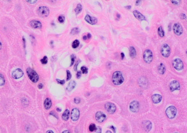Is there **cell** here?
I'll use <instances>...</instances> for the list:
<instances>
[{
	"instance_id": "6da1fadb",
	"label": "cell",
	"mask_w": 187,
	"mask_h": 133,
	"mask_svg": "<svg viewBox=\"0 0 187 133\" xmlns=\"http://www.w3.org/2000/svg\"><path fill=\"white\" fill-rule=\"evenodd\" d=\"M124 80L121 72L116 71L114 72L112 76V82L115 85H118L121 84Z\"/></svg>"
},
{
	"instance_id": "7a4b0ae2",
	"label": "cell",
	"mask_w": 187,
	"mask_h": 133,
	"mask_svg": "<svg viewBox=\"0 0 187 133\" xmlns=\"http://www.w3.org/2000/svg\"><path fill=\"white\" fill-rule=\"evenodd\" d=\"M27 72L29 78L32 82L36 83L39 81V77L35 70L31 68H28L27 69Z\"/></svg>"
},
{
	"instance_id": "3957f363",
	"label": "cell",
	"mask_w": 187,
	"mask_h": 133,
	"mask_svg": "<svg viewBox=\"0 0 187 133\" xmlns=\"http://www.w3.org/2000/svg\"><path fill=\"white\" fill-rule=\"evenodd\" d=\"M165 114L168 119H173L176 116L177 109L174 106H170L166 109Z\"/></svg>"
},
{
	"instance_id": "277c9868",
	"label": "cell",
	"mask_w": 187,
	"mask_h": 133,
	"mask_svg": "<svg viewBox=\"0 0 187 133\" xmlns=\"http://www.w3.org/2000/svg\"><path fill=\"white\" fill-rule=\"evenodd\" d=\"M143 59L145 62L147 64H149L152 62L153 59V55L151 50L147 49L144 51Z\"/></svg>"
},
{
	"instance_id": "5b68a950",
	"label": "cell",
	"mask_w": 187,
	"mask_h": 133,
	"mask_svg": "<svg viewBox=\"0 0 187 133\" xmlns=\"http://www.w3.org/2000/svg\"><path fill=\"white\" fill-rule=\"evenodd\" d=\"M172 66L177 71H181L183 69L184 67L183 64L182 60L180 59H175L172 61Z\"/></svg>"
},
{
	"instance_id": "8992f818",
	"label": "cell",
	"mask_w": 187,
	"mask_h": 133,
	"mask_svg": "<svg viewBox=\"0 0 187 133\" xmlns=\"http://www.w3.org/2000/svg\"><path fill=\"white\" fill-rule=\"evenodd\" d=\"M39 15L42 18H46L49 15L50 11L49 8L46 6H41L38 9Z\"/></svg>"
},
{
	"instance_id": "52a82bcc",
	"label": "cell",
	"mask_w": 187,
	"mask_h": 133,
	"mask_svg": "<svg viewBox=\"0 0 187 133\" xmlns=\"http://www.w3.org/2000/svg\"><path fill=\"white\" fill-rule=\"evenodd\" d=\"M170 47L167 44H164L161 46L160 48V53L161 55L164 58H168L170 55Z\"/></svg>"
},
{
	"instance_id": "ba28073f",
	"label": "cell",
	"mask_w": 187,
	"mask_h": 133,
	"mask_svg": "<svg viewBox=\"0 0 187 133\" xmlns=\"http://www.w3.org/2000/svg\"><path fill=\"white\" fill-rule=\"evenodd\" d=\"M169 87L170 91L171 92L175 90H179L180 89V84L178 81L174 80L170 82Z\"/></svg>"
},
{
	"instance_id": "9c48e42d",
	"label": "cell",
	"mask_w": 187,
	"mask_h": 133,
	"mask_svg": "<svg viewBox=\"0 0 187 133\" xmlns=\"http://www.w3.org/2000/svg\"><path fill=\"white\" fill-rule=\"evenodd\" d=\"M173 30L175 34L176 35H180L183 33L182 27L179 23H177L174 24L173 25Z\"/></svg>"
},
{
	"instance_id": "30bf717a",
	"label": "cell",
	"mask_w": 187,
	"mask_h": 133,
	"mask_svg": "<svg viewBox=\"0 0 187 133\" xmlns=\"http://www.w3.org/2000/svg\"><path fill=\"white\" fill-rule=\"evenodd\" d=\"M106 110L109 114H114L116 110V107L115 104L111 103H107L105 104Z\"/></svg>"
},
{
	"instance_id": "8fae6325",
	"label": "cell",
	"mask_w": 187,
	"mask_h": 133,
	"mask_svg": "<svg viewBox=\"0 0 187 133\" xmlns=\"http://www.w3.org/2000/svg\"><path fill=\"white\" fill-rule=\"evenodd\" d=\"M129 108L130 110L133 112L136 113L138 112L140 108V104L139 103L135 100L131 102L130 104Z\"/></svg>"
},
{
	"instance_id": "7c38bea8",
	"label": "cell",
	"mask_w": 187,
	"mask_h": 133,
	"mask_svg": "<svg viewBox=\"0 0 187 133\" xmlns=\"http://www.w3.org/2000/svg\"><path fill=\"white\" fill-rule=\"evenodd\" d=\"M106 115L102 112H97L95 114V119L99 123H101L104 122L106 119Z\"/></svg>"
},
{
	"instance_id": "4fadbf2b",
	"label": "cell",
	"mask_w": 187,
	"mask_h": 133,
	"mask_svg": "<svg viewBox=\"0 0 187 133\" xmlns=\"http://www.w3.org/2000/svg\"><path fill=\"white\" fill-rule=\"evenodd\" d=\"M80 112L78 108H74L72 109L71 111V119L73 121H76L79 118Z\"/></svg>"
},
{
	"instance_id": "5bb4252c",
	"label": "cell",
	"mask_w": 187,
	"mask_h": 133,
	"mask_svg": "<svg viewBox=\"0 0 187 133\" xmlns=\"http://www.w3.org/2000/svg\"><path fill=\"white\" fill-rule=\"evenodd\" d=\"M23 71L21 69L18 68L13 71L12 73V76L14 79H17L22 77L24 75Z\"/></svg>"
},
{
	"instance_id": "9a60e30c",
	"label": "cell",
	"mask_w": 187,
	"mask_h": 133,
	"mask_svg": "<svg viewBox=\"0 0 187 133\" xmlns=\"http://www.w3.org/2000/svg\"><path fill=\"white\" fill-rule=\"evenodd\" d=\"M142 126L145 131L149 132L152 128V123L149 120H145L142 122Z\"/></svg>"
},
{
	"instance_id": "2e32d148",
	"label": "cell",
	"mask_w": 187,
	"mask_h": 133,
	"mask_svg": "<svg viewBox=\"0 0 187 133\" xmlns=\"http://www.w3.org/2000/svg\"><path fill=\"white\" fill-rule=\"evenodd\" d=\"M85 19L86 22L91 25H95L98 22V20L97 18L93 16H90L89 15H87L86 16Z\"/></svg>"
},
{
	"instance_id": "e0dca14e",
	"label": "cell",
	"mask_w": 187,
	"mask_h": 133,
	"mask_svg": "<svg viewBox=\"0 0 187 133\" xmlns=\"http://www.w3.org/2000/svg\"><path fill=\"white\" fill-rule=\"evenodd\" d=\"M30 24L31 26L35 29H40L42 27V24L40 21L38 20H32L30 23Z\"/></svg>"
},
{
	"instance_id": "ac0fdd59",
	"label": "cell",
	"mask_w": 187,
	"mask_h": 133,
	"mask_svg": "<svg viewBox=\"0 0 187 133\" xmlns=\"http://www.w3.org/2000/svg\"><path fill=\"white\" fill-rule=\"evenodd\" d=\"M162 96L158 94H155L152 96V101L154 103L157 104L161 102L162 100Z\"/></svg>"
},
{
	"instance_id": "d6986e66",
	"label": "cell",
	"mask_w": 187,
	"mask_h": 133,
	"mask_svg": "<svg viewBox=\"0 0 187 133\" xmlns=\"http://www.w3.org/2000/svg\"><path fill=\"white\" fill-rule=\"evenodd\" d=\"M133 14L135 18L140 21H143L146 19L145 16L137 10H134L133 12Z\"/></svg>"
},
{
	"instance_id": "ffe728a7",
	"label": "cell",
	"mask_w": 187,
	"mask_h": 133,
	"mask_svg": "<svg viewBox=\"0 0 187 133\" xmlns=\"http://www.w3.org/2000/svg\"><path fill=\"white\" fill-rule=\"evenodd\" d=\"M157 70H158V72L161 75L164 74L165 70H166L165 65L163 63H160L158 66Z\"/></svg>"
},
{
	"instance_id": "44dd1931",
	"label": "cell",
	"mask_w": 187,
	"mask_h": 133,
	"mask_svg": "<svg viewBox=\"0 0 187 133\" xmlns=\"http://www.w3.org/2000/svg\"><path fill=\"white\" fill-rule=\"evenodd\" d=\"M52 101L51 99L49 98H47L45 100L44 102V106L46 110H49L51 107Z\"/></svg>"
},
{
	"instance_id": "7402d4cb",
	"label": "cell",
	"mask_w": 187,
	"mask_h": 133,
	"mask_svg": "<svg viewBox=\"0 0 187 133\" xmlns=\"http://www.w3.org/2000/svg\"><path fill=\"white\" fill-rule=\"evenodd\" d=\"M138 83L142 87H145L147 85V80L144 77H141L138 79Z\"/></svg>"
},
{
	"instance_id": "603a6c76",
	"label": "cell",
	"mask_w": 187,
	"mask_h": 133,
	"mask_svg": "<svg viewBox=\"0 0 187 133\" xmlns=\"http://www.w3.org/2000/svg\"><path fill=\"white\" fill-rule=\"evenodd\" d=\"M76 85V83L74 80H72L69 83L68 86L67 87V90L68 91H71L74 89Z\"/></svg>"
},
{
	"instance_id": "cb8c5ba5",
	"label": "cell",
	"mask_w": 187,
	"mask_h": 133,
	"mask_svg": "<svg viewBox=\"0 0 187 133\" xmlns=\"http://www.w3.org/2000/svg\"><path fill=\"white\" fill-rule=\"evenodd\" d=\"M130 56V57L134 58L136 56V51L135 48L133 46H130L129 47Z\"/></svg>"
},
{
	"instance_id": "d4e9b609",
	"label": "cell",
	"mask_w": 187,
	"mask_h": 133,
	"mask_svg": "<svg viewBox=\"0 0 187 133\" xmlns=\"http://www.w3.org/2000/svg\"><path fill=\"white\" fill-rule=\"evenodd\" d=\"M70 111L69 110L67 109L65 110L63 114L62 118L64 120L67 121L69 119V116H70Z\"/></svg>"
},
{
	"instance_id": "484cf974",
	"label": "cell",
	"mask_w": 187,
	"mask_h": 133,
	"mask_svg": "<svg viewBox=\"0 0 187 133\" xmlns=\"http://www.w3.org/2000/svg\"><path fill=\"white\" fill-rule=\"evenodd\" d=\"M82 6L80 4H78L77 5L76 8L74 10L76 15H78L82 11Z\"/></svg>"
},
{
	"instance_id": "4316f807",
	"label": "cell",
	"mask_w": 187,
	"mask_h": 133,
	"mask_svg": "<svg viewBox=\"0 0 187 133\" xmlns=\"http://www.w3.org/2000/svg\"><path fill=\"white\" fill-rule=\"evenodd\" d=\"M80 30L78 27H75L71 30V34L72 35H75L78 34L80 32Z\"/></svg>"
},
{
	"instance_id": "83f0119b",
	"label": "cell",
	"mask_w": 187,
	"mask_h": 133,
	"mask_svg": "<svg viewBox=\"0 0 187 133\" xmlns=\"http://www.w3.org/2000/svg\"><path fill=\"white\" fill-rule=\"evenodd\" d=\"M158 33L159 36L161 38H163L164 36V31L163 30L162 27L160 26L158 28Z\"/></svg>"
},
{
	"instance_id": "f1b7e54d",
	"label": "cell",
	"mask_w": 187,
	"mask_h": 133,
	"mask_svg": "<svg viewBox=\"0 0 187 133\" xmlns=\"http://www.w3.org/2000/svg\"><path fill=\"white\" fill-rule=\"evenodd\" d=\"M80 42L78 40H75L73 42L72 44V47L73 49H76L79 46Z\"/></svg>"
},
{
	"instance_id": "f546056e",
	"label": "cell",
	"mask_w": 187,
	"mask_h": 133,
	"mask_svg": "<svg viewBox=\"0 0 187 133\" xmlns=\"http://www.w3.org/2000/svg\"><path fill=\"white\" fill-rule=\"evenodd\" d=\"M97 127L94 124H91L89 126V130L90 132H93L94 131L96 130Z\"/></svg>"
},
{
	"instance_id": "4dcf8cb0",
	"label": "cell",
	"mask_w": 187,
	"mask_h": 133,
	"mask_svg": "<svg viewBox=\"0 0 187 133\" xmlns=\"http://www.w3.org/2000/svg\"><path fill=\"white\" fill-rule=\"evenodd\" d=\"M5 83V80L4 76L2 74L0 75V85L3 86Z\"/></svg>"
},
{
	"instance_id": "1f68e13d",
	"label": "cell",
	"mask_w": 187,
	"mask_h": 133,
	"mask_svg": "<svg viewBox=\"0 0 187 133\" xmlns=\"http://www.w3.org/2000/svg\"><path fill=\"white\" fill-rule=\"evenodd\" d=\"M81 69L83 74H87L88 73V68L85 66H82L81 68Z\"/></svg>"
},
{
	"instance_id": "d6a6232c",
	"label": "cell",
	"mask_w": 187,
	"mask_h": 133,
	"mask_svg": "<svg viewBox=\"0 0 187 133\" xmlns=\"http://www.w3.org/2000/svg\"><path fill=\"white\" fill-rule=\"evenodd\" d=\"M41 63L44 65H45V64H47L48 63V58L47 56H45L43 58V59L41 60Z\"/></svg>"
},
{
	"instance_id": "836d02e7",
	"label": "cell",
	"mask_w": 187,
	"mask_h": 133,
	"mask_svg": "<svg viewBox=\"0 0 187 133\" xmlns=\"http://www.w3.org/2000/svg\"><path fill=\"white\" fill-rule=\"evenodd\" d=\"M76 58V56H75V54H72L71 55V64L70 65L71 66H72L73 65V64H74V62H75V59Z\"/></svg>"
},
{
	"instance_id": "e575fe53",
	"label": "cell",
	"mask_w": 187,
	"mask_h": 133,
	"mask_svg": "<svg viewBox=\"0 0 187 133\" xmlns=\"http://www.w3.org/2000/svg\"><path fill=\"white\" fill-rule=\"evenodd\" d=\"M67 81H69V80H70L71 79L72 75L71 73L69 71V70H67Z\"/></svg>"
},
{
	"instance_id": "d590c367",
	"label": "cell",
	"mask_w": 187,
	"mask_h": 133,
	"mask_svg": "<svg viewBox=\"0 0 187 133\" xmlns=\"http://www.w3.org/2000/svg\"><path fill=\"white\" fill-rule=\"evenodd\" d=\"M171 2H172L173 4L175 5H179L181 1L180 0H171Z\"/></svg>"
},
{
	"instance_id": "8d00e7d4",
	"label": "cell",
	"mask_w": 187,
	"mask_h": 133,
	"mask_svg": "<svg viewBox=\"0 0 187 133\" xmlns=\"http://www.w3.org/2000/svg\"><path fill=\"white\" fill-rule=\"evenodd\" d=\"M74 102L76 104H79L80 102V98H78V97H76V98H75L74 99Z\"/></svg>"
},
{
	"instance_id": "74e56055",
	"label": "cell",
	"mask_w": 187,
	"mask_h": 133,
	"mask_svg": "<svg viewBox=\"0 0 187 133\" xmlns=\"http://www.w3.org/2000/svg\"><path fill=\"white\" fill-rule=\"evenodd\" d=\"M58 20L60 23H63L64 21V18L63 16H59L58 18Z\"/></svg>"
},
{
	"instance_id": "f35d334b",
	"label": "cell",
	"mask_w": 187,
	"mask_h": 133,
	"mask_svg": "<svg viewBox=\"0 0 187 133\" xmlns=\"http://www.w3.org/2000/svg\"><path fill=\"white\" fill-rule=\"evenodd\" d=\"M95 131L97 133H102L101 128L99 126L98 127H97Z\"/></svg>"
},
{
	"instance_id": "ab89813d",
	"label": "cell",
	"mask_w": 187,
	"mask_h": 133,
	"mask_svg": "<svg viewBox=\"0 0 187 133\" xmlns=\"http://www.w3.org/2000/svg\"><path fill=\"white\" fill-rule=\"evenodd\" d=\"M56 80L57 81V82H58L60 84L63 85L65 83V80H60V79H56Z\"/></svg>"
},
{
	"instance_id": "60d3db41",
	"label": "cell",
	"mask_w": 187,
	"mask_h": 133,
	"mask_svg": "<svg viewBox=\"0 0 187 133\" xmlns=\"http://www.w3.org/2000/svg\"><path fill=\"white\" fill-rule=\"evenodd\" d=\"M81 76H82V72H81V71H78L77 72V74H76V77H77V79H80Z\"/></svg>"
},
{
	"instance_id": "b9f144b4",
	"label": "cell",
	"mask_w": 187,
	"mask_h": 133,
	"mask_svg": "<svg viewBox=\"0 0 187 133\" xmlns=\"http://www.w3.org/2000/svg\"><path fill=\"white\" fill-rule=\"evenodd\" d=\"M80 62V61H78L76 63L75 65L74 66V69L75 71H77V67H78V65L79 63Z\"/></svg>"
},
{
	"instance_id": "7bdbcfd3",
	"label": "cell",
	"mask_w": 187,
	"mask_h": 133,
	"mask_svg": "<svg viewBox=\"0 0 187 133\" xmlns=\"http://www.w3.org/2000/svg\"><path fill=\"white\" fill-rule=\"evenodd\" d=\"M180 18L182 19H185L186 18V16L184 13H182L180 14Z\"/></svg>"
},
{
	"instance_id": "ee69618b",
	"label": "cell",
	"mask_w": 187,
	"mask_h": 133,
	"mask_svg": "<svg viewBox=\"0 0 187 133\" xmlns=\"http://www.w3.org/2000/svg\"><path fill=\"white\" fill-rule=\"evenodd\" d=\"M26 1H27V2H28V3H29L31 4H34L36 2H37V0H26Z\"/></svg>"
},
{
	"instance_id": "f6af8a7d",
	"label": "cell",
	"mask_w": 187,
	"mask_h": 133,
	"mask_svg": "<svg viewBox=\"0 0 187 133\" xmlns=\"http://www.w3.org/2000/svg\"><path fill=\"white\" fill-rule=\"evenodd\" d=\"M110 129H111V130H112V131H113V132H114V133H116V127H114V126H110Z\"/></svg>"
},
{
	"instance_id": "bcb514c9",
	"label": "cell",
	"mask_w": 187,
	"mask_h": 133,
	"mask_svg": "<svg viewBox=\"0 0 187 133\" xmlns=\"http://www.w3.org/2000/svg\"><path fill=\"white\" fill-rule=\"evenodd\" d=\"M50 114L51 115H53V116H54V117H55V118H57L58 119V116L56 114L55 112H54V111L51 112H50Z\"/></svg>"
},
{
	"instance_id": "7dc6e473",
	"label": "cell",
	"mask_w": 187,
	"mask_h": 133,
	"mask_svg": "<svg viewBox=\"0 0 187 133\" xmlns=\"http://www.w3.org/2000/svg\"><path fill=\"white\" fill-rule=\"evenodd\" d=\"M22 40H23V45H24V48H25V47H26V40H25V38L24 37L22 38Z\"/></svg>"
},
{
	"instance_id": "c3c4849f",
	"label": "cell",
	"mask_w": 187,
	"mask_h": 133,
	"mask_svg": "<svg viewBox=\"0 0 187 133\" xmlns=\"http://www.w3.org/2000/svg\"><path fill=\"white\" fill-rule=\"evenodd\" d=\"M38 87L39 89H42L43 88V84L40 83L39 84V85H38Z\"/></svg>"
},
{
	"instance_id": "681fc988",
	"label": "cell",
	"mask_w": 187,
	"mask_h": 133,
	"mask_svg": "<svg viewBox=\"0 0 187 133\" xmlns=\"http://www.w3.org/2000/svg\"><path fill=\"white\" fill-rule=\"evenodd\" d=\"M121 59H122V60H123V59H124V57H125L124 54V53H121Z\"/></svg>"
},
{
	"instance_id": "f907efd6",
	"label": "cell",
	"mask_w": 187,
	"mask_h": 133,
	"mask_svg": "<svg viewBox=\"0 0 187 133\" xmlns=\"http://www.w3.org/2000/svg\"><path fill=\"white\" fill-rule=\"evenodd\" d=\"M125 8H126V9H128V10H129V9H131V6L130 5H127V6H125Z\"/></svg>"
},
{
	"instance_id": "816d5d0a",
	"label": "cell",
	"mask_w": 187,
	"mask_h": 133,
	"mask_svg": "<svg viewBox=\"0 0 187 133\" xmlns=\"http://www.w3.org/2000/svg\"><path fill=\"white\" fill-rule=\"evenodd\" d=\"M141 0H137L136 2V5H138L140 4V3Z\"/></svg>"
},
{
	"instance_id": "f5cc1de1",
	"label": "cell",
	"mask_w": 187,
	"mask_h": 133,
	"mask_svg": "<svg viewBox=\"0 0 187 133\" xmlns=\"http://www.w3.org/2000/svg\"><path fill=\"white\" fill-rule=\"evenodd\" d=\"M62 133H71L69 130H66L63 131Z\"/></svg>"
},
{
	"instance_id": "db71d44e",
	"label": "cell",
	"mask_w": 187,
	"mask_h": 133,
	"mask_svg": "<svg viewBox=\"0 0 187 133\" xmlns=\"http://www.w3.org/2000/svg\"><path fill=\"white\" fill-rule=\"evenodd\" d=\"M91 36H91V34L90 33H89V34H87V37L88 38H90L91 37Z\"/></svg>"
},
{
	"instance_id": "11a10c76",
	"label": "cell",
	"mask_w": 187,
	"mask_h": 133,
	"mask_svg": "<svg viewBox=\"0 0 187 133\" xmlns=\"http://www.w3.org/2000/svg\"><path fill=\"white\" fill-rule=\"evenodd\" d=\"M116 16H117V18H118V19H120L121 18V15L119 13H117L116 15Z\"/></svg>"
},
{
	"instance_id": "9f6ffc18",
	"label": "cell",
	"mask_w": 187,
	"mask_h": 133,
	"mask_svg": "<svg viewBox=\"0 0 187 133\" xmlns=\"http://www.w3.org/2000/svg\"><path fill=\"white\" fill-rule=\"evenodd\" d=\"M46 133H54V132L52 130H48L46 132Z\"/></svg>"
},
{
	"instance_id": "6f0895ef",
	"label": "cell",
	"mask_w": 187,
	"mask_h": 133,
	"mask_svg": "<svg viewBox=\"0 0 187 133\" xmlns=\"http://www.w3.org/2000/svg\"><path fill=\"white\" fill-rule=\"evenodd\" d=\"M83 39L84 40H86L87 39V36H86L85 35L84 36H83Z\"/></svg>"
},
{
	"instance_id": "680465c9",
	"label": "cell",
	"mask_w": 187,
	"mask_h": 133,
	"mask_svg": "<svg viewBox=\"0 0 187 133\" xmlns=\"http://www.w3.org/2000/svg\"><path fill=\"white\" fill-rule=\"evenodd\" d=\"M56 110H57V111L58 112H60L62 111V110L60 109V108H58L56 109Z\"/></svg>"
},
{
	"instance_id": "91938a15",
	"label": "cell",
	"mask_w": 187,
	"mask_h": 133,
	"mask_svg": "<svg viewBox=\"0 0 187 133\" xmlns=\"http://www.w3.org/2000/svg\"><path fill=\"white\" fill-rule=\"evenodd\" d=\"M106 133H111V131H106Z\"/></svg>"
},
{
	"instance_id": "94428289",
	"label": "cell",
	"mask_w": 187,
	"mask_h": 133,
	"mask_svg": "<svg viewBox=\"0 0 187 133\" xmlns=\"http://www.w3.org/2000/svg\"><path fill=\"white\" fill-rule=\"evenodd\" d=\"M2 46V43H1V48H0V49H1H1Z\"/></svg>"
},
{
	"instance_id": "6125c7cd",
	"label": "cell",
	"mask_w": 187,
	"mask_h": 133,
	"mask_svg": "<svg viewBox=\"0 0 187 133\" xmlns=\"http://www.w3.org/2000/svg\"></svg>"
}]
</instances>
